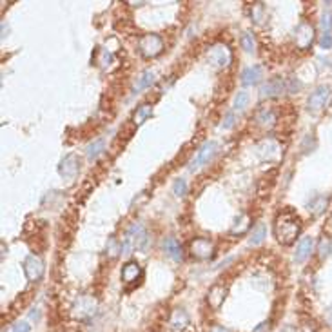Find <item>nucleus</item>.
<instances>
[{
    "label": "nucleus",
    "mask_w": 332,
    "mask_h": 332,
    "mask_svg": "<svg viewBox=\"0 0 332 332\" xmlns=\"http://www.w3.org/2000/svg\"><path fill=\"white\" fill-rule=\"evenodd\" d=\"M302 232V220L296 212L292 211H283L278 214L276 221H274V236L280 243L283 245H291L296 242V238Z\"/></svg>",
    "instance_id": "f257e3e1"
},
{
    "label": "nucleus",
    "mask_w": 332,
    "mask_h": 332,
    "mask_svg": "<svg viewBox=\"0 0 332 332\" xmlns=\"http://www.w3.org/2000/svg\"><path fill=\"white\" fill-rule=\"evenodd\" d=\"M147 243H149V234H147L146 227L142 223H133L124 234L122 240V254H133V251H146Z\"/></svg>",
    "instance_id": "f03ea898"
},
{
    "label": "nucleus",
    "mask_w": 332,
    "mask_h": 332,
    "mask_svg": "<svg viewBox=\"0 0 332 332\" xmlns=\"http://www.w3.org/2000/svg\"><path fill=\"white\" fill-rule=\"evenodd\" d=\"M218 151H220V146H218L216 142H205L203 146L198 149L196 153H194V156L191 158V162H189V171H198L200 167L207 166L209 162L214 158V156L218 155Z\"/></svg>",
    "instance_id": "7ed1b4c3"
},
{
    "label": "nucleus",
    "mask_w": 332,
    "mask_h": 332,
    "mask_svg": "<svg viewBox=\"0 0 332 332\" xmlns=\"http://www.w3.org/2000/svg\"><path fill=\"white\" fill-rule=\"evenodd\" d=\"M138 51L147 58H155L164 51V40L158 35H146L138 42Z\"/></svg>",
    "instance_id": "20e7f679"
},
{
    "label": "nucleus",
    "mask_w": 332,
    "mask_h": 332,
    "mask_svg": "<svg viewBox=\"0 0 332 332\" xmlns=\"http://www.w3.org/2000/svg\"><path fill=\"white\" fill-rule=\"evenodd\" d=\"M329 98H331V87L329 86H318L316 89L309 95V100H307L309 111H312V113H320L323 107L327 106Z\"/></svg>",
    "instance_id": "39448f33"
},
{
    "label": "nucleus",
    "mask_w": 332,
    "mask_h": 332,
    "mask_svg": "<svg viewBox=\"0 0 332 332\" xmlns=\"http://www.w3.org/2000/svg\"><path fill=\"white\" fill-rule=\"evenodd\" d=\"M207 58H209V62H211L214 67H227L231 64L232 55H231V49H229L227 45L216 44L207 51Z\"/></svg>",
    "instance_id": "423d86ee"
},
{
    "label": "nucleus",
    "mask_w": 332,
    "mask_h": 332,
    "mask_svg": "<svg viewBox=\"0 0 332 332\" xmlns=\"http://www.w3.org/2000/svg\"><path fill=\"white\" fill-rule=\"evenodd\" d=\"M22 267H24V274L29 282H38L44 276V262L35 254H29L25 258Z\"/></svg>",
    "instance_id": "0eeeda50"
},
{
    "label": "nucleus",
    "mask_w": 332,
    "mask_h": 332,
    "mask_svg": "<svg viewBox=\"0 0 332 332\" xmlns=\"http://www.w3.org/2000/svg\"><path fill=\"white\" fill-rule=\"evenodd\" d=\"M58 172H60L62 178L73 180V178L80 172V160H78V156L76 155L64 156V160H62L60 166H58Z\"/></svg>",
    "instance_id": "6e6552de"
},
{
    "label": "nucleus",
    "mask_w": 332,
    "mask_h": 332,
    "mask_svg": "<svg viewBox=\"0 0 332 332\" xmlns=\"http://www.w3.org/2000/svg\"><path fill=\"white\" fill-rule=\"evenodd\" d=\"M75 311H76L78 320H82V322H89L91 318L96 314V302L89 296H82L80 300L76 302Z\"/></svg>",
    "instance_id": "1a4fd4ad"
},
{
    "label": "nucleus",
    "mask_w": 332,
    "mask_h": 332,
    "mask_svg": "<svg viewBox=\"0 0 332 332\" xmlns=\"http://www.w3.org/2000/svg\"><path fill=\"white\" fill-rule=\"evenodd\" d=\"M285 89H287L285 80H282L280 76H276V78H271V80H267L265 84H263L262 89H260V96H262V98H274V96L282 95Z\"/></svg>",
    "instance_id": "9d476101"
},
{
    "label": "nucleus",
    "mask_w": 332,
    "mask_h": 332,
    "mask_svg": "<svg viewBox=\"0 0 332 332\" xmlns=\"http://www.w3.org/2000/svg\"><path fill=\"white\" fill-rule=\"evenodd\" d=\"M312 40H314V27L307 22H302L296 27V45L300 49H307Z\"/></svg>",
    "instance_id": "9b49d317"
},
{
    "label": "nucleus",
    "mask_w": 332,
    "mask_h": 332,
    "mask_svg": "<svg viewBox=\"0 0 332 332\" xmlns=\"http://www.w3.org/2000/svg\"><path fill=\"white\" fill-rule=\"evenodd\" d=\"M314 251V238L312 236H305L300 240V243L296 245V252H294V262L296 263H303Z\"/></svg>",
    "instance_id": "f8f14e48"
},
{
    "label": "nucleus",
    "mask_w": 332,
    "mask_h": 332,
    "mask_svg": "<svg viewBox=\"0 0 332 332\" xmlns=\"http://www.w3.org/2000/svg\"><path fill=\"white\" fill-rule=\"evenodd\" d=\"M263 78V67L262 66H249L242 71L240 75V80H242L243 86H256L258 82Z\"/></svg>",
    "instance_id": "ddd939ff"
},
{
    "label": "nucleus",
    "mask_w": 332,
    "mask_h": 332,
    "mask_svg": "<svg viewBox=\"0 0 332 332\" xmlns=\"http://www.w3.org/2000/svg\"><path fill=\"white\" fill-rule=\"evenodd\" d=\"M191 251L196 258L205 260V258H209L212 254V243L209 242L207 238H196V240L191 243Z\"/></svg>",
    "instance_id": "4468645a"
},
{
    "label": "nucleus",
    "mask_w": 332,
    "mask_h": 332,
    "mask_svg": "<svg viewBox=\"0 0 332 332\" xmlns=\"http://www.w3.org/2000/svg\"><path fill=\"white\" fill-rule=\"evenodd\" d=\"M164 252L171 260H174V262H181L183 260V251H181V245L178 243L176 238H166L164 240Z\"/></svg>",
    "instance_id": "2eb2a0df"
},
{
    "label": "nucleus",
    "mask_w": 332,
    "mask_h": 332,
    "mask_svg": "<svg viewBox=\"0 0 332 332\" xmlns=\"http://www.w3.org/2000/svg\"><path fill=\"white\" fill-rule=\"evenodd\" d=\"M142 276V267L136 262H127L122 267V282L124 283H135Z\"/></svg>",
    "instance_id": "dca6fc26"
},
{
    "label": "nucleus",
    "mask_w": 332,
    "mask_h": 332,
    "mask_svg": "<svg viewBox=\"0 0 332 332\" xmlns=\"http://www.w3.org/2000/svg\"><path fill=\"white\" fill-rule=\"evenodd\" d=\"M155 73H153L151 69H147V71H144L138 78H136V84L133 86V93H140V91H144V89H149V87L155 84Z\"/></svg>",
    "instance_id": "f3484780"
},
{
    "label": "nucleus",
    "mask_w": 332,
    "mask_h": 332,
    "mask_svg": "<svg viewBox=\"0 0 332 332\" xmlns=\"http://www.w3.org/2000/svg\"><path fill=\"white\" fill-rule=\"evenodd\" d=\"M327 205H329V198L323 196V194H316V196H312L311 201L307 203V209L314 216H318V214H322V212L327 209Z\"/></svg>",
    "instance_id": "a211bd4d"
},
{
    "label": "nucleus",
    "mask_w": 332,
    "mask_h": 332,
    "mask_svg": "<svg viewBox=\"0 0 332 332\" xmlns=\"http://www.w3.org/2000/svg\"><path fill=\"white\" fill-rule=\"evenodd\" d=\"M104 151H106V140H104V138H96V140H93L89 146L86 147V155L89 160L98 158Z\"/></svg>",
    "instance_id": "6ab92c4d"
},
{
    "label": "nucleus",
    "mask_w": 332,
    "mask_h": 332,
    "mask_svg": "<svg viewBox=\"0 0 332 332\" xmlns=\"http://www.w3.org/2000/svg\"><path fill=\"white\" fill-rule=\"evenodd\" d=\"M225 287L223 285H214V287L209 291V296H207V300H209V303H211L212 307L218 309L223 303V300H225Z\"/></svg>",
    "instance_id": "aec40b11"
},
{
    "label": "nucleus",
    "mask_w": 332,
    "mask_h": 332,
    "mask_svg": "<svg viewBox=\"0 0 332 332\" xmlns=\"http://www.w3.org/2000/svg\"><path fill=\"white\" fill-rule=\"evenodd\" d=\"M151 115H153V107L149 106V104H142V106L136 109L135 116H133V124H135V126H140V124H144Z\"/></svg>",
    "instance_id": "412c9836"
},
{
    "label": "nucleus",
    "mask_w": 332,
    "mask_h": 332,
    "mask_svg": "<svg viewBox=\"0 0 332 332\" xmlns=\"http://www.w3.org/2000/svg\"><path fill=\"white\" fill-rule=\"evenodd\" d=\"M265 236H267L265 225H263V223H258V225L252 229V234H251V238H249V243H251V245H260V243L265 240Z\"/></svg>",
    "instance_id": "4be33fe9"
},
{
    "label": "nucleus",
    "mask_w": 332,
    "mask_h": 332,
    "mask_svg": "<svg viewBox=\"0 0 332 332\" xmlns=\"http://www.w3.org/2000/svg\"><path fill=\"white\" fill-rule=\"evenodd\" d=\"M249 102H251V96L247 91H238L236 96H234V102H232V106L236 111H243L247 106H249Z\"/></svg>",
    "instance_id": "5701e85b"
},
{
    "label": "nucleus",
    "mask_w": 332,
    "mask_h": 332,
    "mask_svg": "<svg viewBox=\"0 0 332 332\" xmlns=\"http://www.w3.org/2000/svg\"><path fill=\"white\" fill-rule=\"evenodd\" d=\"M187 323H189V316L185 314V311H174V314H172L171 318V325L174 329H181V327H185Z\"/></svg>",
    "instance_id": "b1692460"
},
{
    "label": "nucleus",
    "mask_w": 332,
    "mask_h": 332,
    "mask_svg": "<svg viewBox=\"0 0 332 332\" xmlns=\"http://www.w3.org/2000/svg\"><path fill=\"white\" fill-rule=\"evenodd\" d=\"M240 44H242V47L247 53H254L256 51V40H254V36L251 33H243L242 38H240Z\"/></svg>",
    "instance_id": "393cba45"
},
{
    "label": "nucleus",
    "mask_w": 332,
    "mask_h": 332,
    "mask_svg": "<svg viewBox=\"0 0 332 332\" xmlns=\"http://www.w3.org/2000/svg\"><path fill=\"white\" fill-rule=\"evenodd\" d=\"M274 120H276V118H274V113H272L271 109H263L258 113V122H260L262 126H272Z\"/></svg>",
    "instance_id": "a878e982"
},
{
    "label": "nucleus",
    "mask_w": 332,
    "mask_h": 332,
    "mask_svg": "<svg viewBox=\"0 0 332 332\" xmlns=\"http://www.w3.org/2000/svg\"><path fill=\"white\" fill-rule=\"evenodd\" d=\"M331 251H332V242L329 240V238H323L322 242H320V247H318L320 258H322V260H325V258L331 254Z\"/></svg>",
    "instance_id": "bb28decb"
},
{
    "label": "nucleus",
    "mask_w": 332,
    "mask_h": 332,
    "mask_svg": "<svg viewBox=\"0 0 332 332\" xmlns=\"http://www.w3.org/2000/svg\"><path fill=\"white\" fill-rule=\"evenodd\" d=\"M322 29H323V35H331V31H332V11H325V13H323Z\"/></svg>",
    "instance_id": "cd10ccee"
},
{
    "label": "nucleus",
    "mask_w": 332,
    "mask_h": 332,
    "mask_svg": "<svg viewBox=\"0 0 332 332\" xmlns=\"http://www.w3.org/2000/svg\"><path fill=\"white\" fill-rule=\"evenodd\" d=\"M172 192H174L178 198L185 196L187 194V181L183 180V178H178V180L174 181V185H172Z\"/></svg>",
    "instance_id": "c85d7f7f"
},
{
    "label": "nucleus",
    "mask_w": 332,
    "mask_h": 332,
    "mask_svg": "<svg viewBox=\"0 0 332 332\" xmlns=\"http://www.w3.org/2000/svg\"><path fill=\"white\" fill-rule=\"evenodd\" d=\"M107 252H109L111 256H118V254H122V242L118 243V240H116L115 236H111L109 243H107Z\"/></svg>",
    "instance_id": "c756f323"
},
{
    "label": "nucleus",
    "mask_w": 332,
    "mask_h": 332,
    "mask_svg": "<svg viewBox=\"0 0 332 332\" xmlns=\"http://www.w3.org/2000/svg\"><path fill=\"white\" fill-rule=\"evenodd\" d=\"M11 332H31V325L27 320H20L16 322L13 327H11Z\"/></svg>",
    "instance_id": "7c9ffc66"
},
{
    "label": "nucleus",
    "mask_w": 332,
    "mask_h": 332,
    "mask_svg": "<svg viewBox=\"0 0 332 332\" xmlns=\"http://www.w3.org/2000/svg\"><path fill=\"white\" fill-rule=\"evenodd\" d=\"M234 122H236V115L232 111H229L225 115V118H223V122H221V129H231L234 126Z\"/></svg>",
    "instance_id": "2f4dec72"
},
{
    "label": "nucleus",
    "mask_w": 332,
    "mask_h": 332,
    "mask_svg": "<svg viewBox=\"0 0 332 332\" xmlns=\"http://www.w3.org/2000/svg\"><path fill=\"white\" fill-rule=\"evenodd\" d=\"M252 18H254V22H258V24L263 20V4H256L252 7Z\"/></svg>",
    "instance_id": "473e14b6"
},
{
    "label": "nucleus",
    "mask_w": 332,
    "mask_h": 332,
    "mask_svg": "<svg viewBox=\"0 0 332 332\" xmlns=\"http://www.w3.org/2000/svg\"><path fill=\"white\" fill-rule=\"evenodd\" d=\"M320 45H322L323 49H331L332 47V35H322V38H320Z\"/></svg>",
    "instance_id": "72a5a7b5"
},
{
    "label": "nucleus",
    "mask_w": 332,
    "mask_h": 332,
    "mask_svg": "<svg viewBox=\"0 0 332 332\" xmlns=\"http://www.w3.org/2000/svg\"><path fill=\"white\" fill-rule=\"evenodd\" d=\"M325 322H327V325L332 327V307H329L327 311H325Z\"/></svg>",
    "instance_id": "f704fd0d"
},
{
    "label": "nucleus",
    "mask_w": 332,
    "mask_h": 332,
    "mask_svg": "<svg viewBox=\"0 0 332 332\" xmlns=\"http://www.w3.org/2000/svg\"><path fill=\"white\" fill-rule=\"evenodd\" d=\"M267 331H269V323H267V322L260 323V325L254 329V332H267Z\"/></svg>",
    "instance_id": "c9c22d12"
},
{
    "label": "nucleus",
    "mask_w": 332,
    "mask_h": 332,
    "mask_svg": "<svg viewBox=\"0 0 332 332\" xmlns=\"http://www.w3.org/2000/svg\"><path fill=\"white\" fill-rule=\"evenodd\" d=\"M209 332H231V331H229V329H225V327H221V325H214V327H212Z\"/></svg>",
    "instance_id": "e433bc0d"
},
{
    "label": "nucleus",
    "mask_w": 332,
    "mask_h": 332,
    "mask_svg": "<svg viewBox=\"0 0 332 332\" xmlns=\"http://www.w3.org/2000/svg\"><path fill=\"white\" fill-rule=\"evenodd\" d=\"M9 332H11V331H9Z\"/></svg>",
    "instance_id": "4c0bfd02"
}]
</instances>
